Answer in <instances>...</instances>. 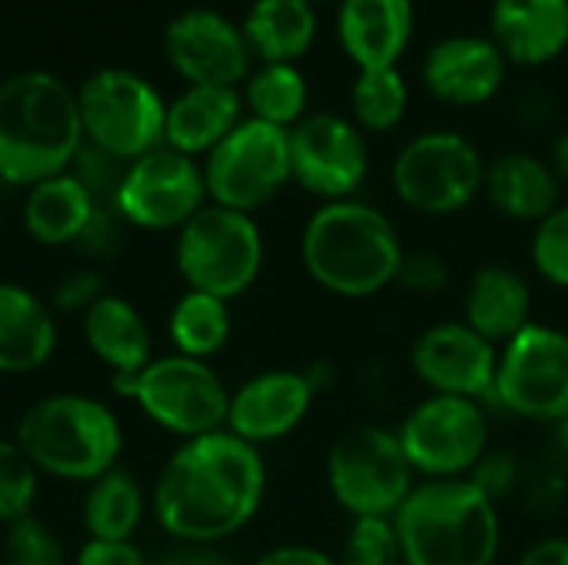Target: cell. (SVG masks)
<instances>
[{"label":"cell","instance_id":"16","mask_svg":"<svg viewBox=\"0 0 568 565\" xmlns=\"http://www.w3.org/2000/svg\"><path fill=\"white\" fill-rule=\"evenodd\" d=\"M499 346L483 340L463 320L433 323L409 343L413 376L436 396H463L493 403Z\"/></svg>","mask_w":568,"mask_h":565},{"label":"cell","instance_id":"27","mask_svg":"<svg viewBox=\"0 0 568 565\" xmlns=\"http://www.w3.org/2000/svg\"><path fill=\"white\" fill-rule=\"evenodd\" d=\"M97 206L100 203L90 196V190L67 170L27 190L23 226L43 246H67L83 236Z\"/></svg>","mask_w":568,"mask_h":565},{"label":"cell","instance_id":"28","mask_svg":"<svg viewBox=\"0 0 568 565\" xmlns=\"http://www.w3.org/2000/svg\"><path fill=\"white\" fill-rule=\"evenodd\" d=\"M243 37L263 63H293L316 37V10L310 0H253Z\"/></svg>","mask_w":568,"mask_h":565},{"label":"cell","instance_id":"37","mask_svg":"<svg viewBox=\"0 0 568 565\" xmlns=\"http://www.w3.org/2000/svg\"><path fill=\"white\" fill-rule=\"evenodd\" d=\"M449 283H453V266L446 263V256L433 250H406L399 273H396V286L416 296H436L449 290Z\"/></svg>","mask_w":568,"mask_h":565},{"label":"cell","instance_id":"15","mask_svg":"<svg viewBox=\"0 0 568 565\" xmlns=\"http://www.w3.org/2000/svg\"><path fill=\"white\" fill-rule=\"evenodd\" d=\"M293 180L323 203L349 200L369 173V147L363 130L343 113H306L290 127Z\"/></svg>","mask_w":568,"mask_h":565},{"label":"cell","instance_id":"12","mask_svg":"<svg viewBox=\"0 0 568 565\" xmlns=\"http://www.w3.org/2000/svg\"><path fill=\"white\" fill-rule=\"evenodd\" d=\"M83 140L113 153L123 163L163 147L166 103L130 70H97L77 90Z\"/></svg>","mask_w":568,"mask_h":565},{"label":"cell","instance_id":"9","mask_svg":"<svg viewBox=\"0 0 568 565\" xmlns=\"http://www.w3.org/2000/svg\"><path fill=\"white\" fill-rule=\"evenodd\" d=\"M263 233L250 213L206 203L176 233V270L190 290L236 300L263 270Z\"/></svg>","mask_w":568,"mask_h":565},{"label":"cell","instance_id":"43","mask_svg":"<svg viewBox=\"0 0 568 565\" xmlns=\"http://www.w3.org/2000/svg\"><path fill=\"white\" fill-rule=\"evenodd\" d=\"M516 565H568V536L536 539Z\"/></svg>","mask_w":568,"mask_h":565},{"label":"cell","instance_id":"3","mask_svg":"<svg viewBox=\"0 0 568 565\" xmlns=\"http://www.w3.org/2000/svg\"><path fill=\"white\" fill-rule=\"evenodd\" d=\"M83 147L77 93L47 70L0 83V180L33 186L67 173Z\"/></svg>","mask_w":568,"mask_h":565},{"label":"cell","instance_id":"22","mask_svg":"<svg viewBox=\"0 0 568 565\" xmlns=\"http://www.w3.org/2000/svg\"><path fill=\"white\" fill-rule=\"evenodd\" d=\"M336 33L359 70L396 67L413 37V0H339Z\"/></svg>","mask_w":568,"mask_h":565},{"label":"cell","instance_id":"30","mask_svg":"<svg viewBox=\"0 0 568 565\" xmlns=\"http://www.w3.org/2000/svg\"><path fill=\"white\" fill-rule=\"evenodd\" d=\"M143 516V493L133 473L110 470L90 483L83 500V526L90 539H130Z\"/></svg>","mask_w":568,"mask_h":565},{"label":"cell","instance_id":"11","mask_svg":"<svg viewBox=\"0 0 568 565\" xmlns=\"http://www.w3.org/2000/svg\"><path fill=\"white\" fill-rule=\"evenodd\" d=\"M493 406L526 423L559 426L568 416V333L529 323L499 346Z\"/></svg>","mask_w":568,"mask_h":565},{"label":"cell","instance_id":"41","mask_svg":"<svg viewBox=\"0 0 568 565\" xmlns=\"http://www.w3.org/2000/svg\"><path fill=\"white\" fill-rule=\"evenodd\" d=\"M116 210L113 206H97V213H93V220L87 223V230H83V236L77 240L87 253H93V256H110L113 250H116V240H120V233H116Z\"/></svg>","mask_w":568,"mask_h":565},{"label":"cell","instance_id":"42","mask_svg":"<svg viewBox=\"0 0 568 565\" xmlns=\"http://www.w3.org/2000/svg\"><path fill=\"white\" fill-rule=\"evenodd\" d=\"M250 565H339L333 556H326L323 549L316 546H300V543H290V546H276L270 553H263L256 563Z\"/></svg>","mask_w":568,"mask_h":565},{"label":"cell","instance_id":"32","mask_svg":"<svg viewBox=\"0 0 568 565\" xmlns=\"http://www.w3.org/2000/svg\"><path fill=\"white\" fill-rule=\"evenodd\" d=\"M349 107H353V123L359 130H393L403 123L409 110V83L399 73V67H373L359 70L353 87H349Z\"/></svg>","mask_w":568,"mask_h":565},{"label":"cell","instance_id":"45","mask_svg":"<svg viewBox=\"0 0 568 565\" xmlns=\"http://www.w3.org/2000/svg\"><path fill=\"white\" fill-rule=\"evenodd\" d=\"M549 167H552V173L559 176V183H562V186H568V130H562V133L552 140Z\"/></svg>","mask_w":568,"mask_h":565},{"label":"cell","instance_id":"1","mask_svg":"<svg viewBox=\"0 0 568 565\" xmlns=\"http://www.w3.org/2000/svg\"><path fill=\"white\" fill-rule=\"evenodd\" d=\"M266 500V463L230 430L183 440L153 486V513L183 546H216L250 526Z\"/></svg>","mask_w":568,"mask_h":565},{"label":"cell","instance_id":"6","mask_svg":"<svg viewBox=\"0 0 568 565\" xmlns=\"http://www.w3.org/2000/svg\"><path fill=\"white\" fill-rule=\"evenodd\" d=\"M416 483L396 430L363 423L326 453V486L349 519H393Z\"/></svg>","mask_w":568,"mask_h":565},{"label":"cell","instance_id":"14","mask_svg":"<svg viewBox=\"0 0 568 565\" xmlns=\"http://www.w3.org/2000/svg\"><path fill=\"white\" fill-rule=\"evenodd\" d=\"M203 167L170 147L133 160L113 196V210L140 230H183L206 206Z\"/></svg>","mask_w":568,"mask_h":565},{"label":"cell","instance_id":"47","mask_svg":"<svg viewBox=\"0 0 568 565\" xmlns=\"http://www.w3.org/2000/svg\"><path fill=\"white\" fill-rule=\"evenodd\" d=\"M310 3H316V0H310Z\"/></svg>","mask_w":568,"mask_h":565},{"label":"cell","instance_id":"4","mask_svg":"<svg viewBox=\"0 0 568 565\" xmlns=\"http://www.w3.org/2000/svg\"><path fill=\"white\" fill-rule=\"evenodd\" d=\"M403 565H496L499 506L473 480H423L393 516Z\"/></svg>","mask_w":568,"mask_h":565},{"label":"cell","instance_id":"31","mask_svg":"<svg viewBox=\"0 0 568 565\" xmlns=\"http://www.w3.org/2000/svg\"><path fill=\"white\" fill-rule=\"evenodd\" d=\"M306 77L296 70V63H263L246 77L243 103L250 107V117L290 130L306 117Z\"/></svg>","mask_w":568,"mask_h":565},{"label":"cell","instance_id":"21","mask_svg":"<svg viewBox=\"0 0 568 565\" xmlns=\"http://www.w3.org/2000/svg\"><path fill=\"white\" fill-rule=\"evenodd\" d=\"M463 323L493 346H506L532 323V290L526 276L503 263L479 266L466 283Z\"/></svg>","mask_w":568,"mask_h":565},{"label":"cell","instance_id":"46","mask_svg":"<svg viewBox=\"0 0 568 565\" xmlns=\"http://www.w3.org/2000/svg\"><path fill=\"white\" fill-rule=\"evenodd\" d=\"M556 446H559V453H562V460L568 463V416L556 426Z\"/></svg>","mask_w":568,"mask_h":565},{"label":"cell","instance_id":"40","mask_svg":"<svg viewBox=\"0 0 568 565\" xmlns=\"http://www.w3.org/2000/svg\"><path fill=\"white\" fill-rule=\"evenodd\" d=\"M77 565H146V559L130 539H87Z\"/></svg>","mask_w":568,"mask_h":565},{"label":"cell","instance_id":"26","mask_svg":"<svg viewBox=\"0 0 568 565\" xmlns=\"http://www.w3.org/2000/svg\"><path fill=\"white\" fill-rule=\"evenodd\" d=\"M83 340L113 376H136L153 360L150 326L123 296L106 293L83 313Z\"/></svg>","mask_w":568,"mask_h":565},{"label":"cell","instance_id":"10","mask_svg":"<svg viewBox=\"0 0 568 565\" xmlns=\"http://www.w3.org/2000/svg\"><path fill=\"white\" fill-rule=\"evenodd\" d=\"M396 436L419 480H469L489 456V406L429 393L406 413Z\"/></svg>","mask_w":568,"mask_h":565},{"label":"cell","instance_id":"17","mask_svg":"<svg viewBox=\"0 0 568 565\" xmlns=\"http://www.w3.org/2000/svg\"><path fill=\"white\" fill-rule=\"evenodd\" d=\"M163 50L173 70L190 87H236L250 77V43L220 10H183L163 33Z\"/></svg>","mask_w":568,"mask_h":565},{"label":"cell","instance_id":"25","mask_svg":"<svg viewBox=\"0 0 568 565\" xmlns=\"http://www.w3.org/2000/svg\"><path fill=\"white\" fill-rule=\"evenodd\" d=\"M57 350L50 306L27 286L0 283V373H33Z\"/></svg>","mask_w":568,"mask_h":565},{"label":"cell","instance_id":"20","mask_svg":"<svg viewBox=\"0 0 568 565\" xmlns=\"http://www.w3.org/2000/svg\"><path fill=\"white\" fill-rule=\"evenodd\" d=\"M483 193L513 223H539L562 203V183L552 173L549 160L526 153V150H506L486 163V183Z\"/></svg>","mask_w":568,"mask_h":565},{"label":"cell","instance_id":"36","mask_svg":"<svg viewBox=\"0 0 568 565\" xmlns=\"http://www.w3.org/2000/svg\"><path fill=\"white\" fill-rule=\"evenodd\" d=\"M3 556H7V565H67L60 539L33 516L7 526Z\"/></svg>","mask_w":568,"mask_h":565},{"label":"cell","instance_id":"38","mask_svg":"<svg viewBox=\"0 0 568 565\" xmlns=\"http://www.w3.org/2000/svg\"><path fill=\"white\" fill-rule=\"evenodd\" d=\"M100 296H106L103 290V276L97 270H73L67 280H60V286L53 290V306L60 313H87Z\"/></svg>","mask_w":568,"mask_h":565},{"label":"cell","instance_id":"13","mask_svg":"<svg viewBox=\"0 0 568 565\" xmlns=\"http://www.w3.org/2000/svg\"><path fill=\"white\" fill-rule=\"evenodd\" d=\"M203 176L210 203L253 216L293 180L290 130L243 117L236 130L206 153Z\"/></svg>","mask_w":568,"mask_h":565},{"label":"cell","instance_id":"7","mask_svg":"<svg viewBox=\"0 0 568 565\" xmlns=\"http://www.w3.org/2000/svg\"><path fill=\"white\" fill-rule=\"evenodd\" d=\"M116 393L133 396L136 406L166 433L196 440L226 430L230 390L220 373L180 353L150 360L136 376H113Z\"/></svg>","mask_w":568,"mask_h":565},{"label":"cell","instance_id":"35","mask_svg":"<svg viewBox=\"0 0 568 565\" xmlns=\"http://www.w3.org/2000/svg\"><path fill=\"white\" fill-rule=\"evenodd\" d=\"M339 565H403V546L393 519H353L343 536Z\"/></svg>","mask_w":568,"mask_h":565},{"label":"cell","instance_id":"8","mask_svg":"<svg viewBox=\"0 0 568 565\" xmlns=\"http://www.w3.org/2000/svg\"><path fill=\"white\" fill-rule=\"evenodd\" d=\"M393 193L419 216L466 210L486 183V157L459 130H426L403 143L389 170Z\"/></svg>","mask_w":568,"mask_h":565},{"label":"cell","instance_id":"33","mask_svg":"<svg viewBox=\"0 0 568 565\" xmlns=\"http://www.w3.org/2000/svg\"><path fill=\"white\" fill-rule=\"evenodd\" d=\"M37 466L17 446V440H0V523L13 526L30 516L37 500Z\"/></svg>","mask_w":568,"mask_h":565},{"label":"cell","instance_id":"39","mask_svg":"<svg viewBox=\"0 0 568 565\" xmlns=\"http://www.w3.org/2000/svg\"><path fill=\"white\" fill-rule=\"evenodd\" d=\"M516 476H519V466L513 463L509 453H489V456L473 470L469 480H473L493 503H499V500L516 486Z\"/></svg>","mask_w":568,"mask_h":565},{"label":"cell","instance_id":"23","mask_svg":"<svg viewBox=\"0 0 568 565\" xmlns=\"http://www.w3.org/2000/svg\"><path fill=\"white\" fill-rule=\"evenodd\" d=\"M493 40L516 63H546L568 43V0H493Z\"/></svg>","mask_w":568,"mask_h":565},{"label":"cell","instance_id":"29","mask_svg":"<svg viewBox=\"0 0 568 565\" xmlns=\"http://www.w3.org/2000/svg\"><path fill=\"white\" fill-rule=\"evenodd\" d=\"M166 330L180 356L210 363L233 336V313L226 300L200 290H186L173 303Z\"/></svg>","mask_w":568,"mask_h":565},{"label":"cell","instance_id":"5","mask_svg":"<svg viewBox=\"0 0 568 565\" xmlns=\"http://www.w3.org/2000/svg\"><path fill=\"white\" fill-rule=\"evenodd\" d=\"M13 440L40 473L70 483H93L116 470L123 450V430L113 410L83 393L37 400L20 416Z\"/></svg>","mask_w":568,"mask_h":565},{"label":"cell","instance_id":"44","mask_svg":"<svg viewBox=\"0 0 568 565\" xmlns=\"http://www.w3.org/2000/svg\"><path fill=\"white\" fill-rule=\"evenodd\" d=\"M160 565H233V559L223 556L216 546H183L170 553Z\"/></svg>","mask_w":568,"mask_h":565},{"label":"cell","instance_id":"2","mask_svg":"<svg viewBox=\"0 0 568 565\" xmlns=\"http://www.w3.org/2000/svg\"><path fill=\"white\" fill-rule=\"evenodd\" d=\"M406 256L393 220L356 196L313 210L300 236V260L310 280L339 300H369L396 283Z\"/></svg>","mask_w":568,"mask_h":565},{"label":"cell","instance_id":"19","mask_svg":"<svg viewBox=\"0 0 568 565\" xmlns=\"http://www.w3.org/2000/svg\"><path fill=\"white\" fill-rule=\"evenodd\" d=\"M506 53L493 37L453 33L436 40L423 60L426 90L453 107H479L506 83Z\"/></svg>","mask_w":568,"mask_h":565},{"label":"cell","instance_id":"24","mask_svg":"<svg viewBox=\"0 0 568 565\" xmlns=\"http://www.w3.org/2000/svg\"><path fill=\"white\" fill-rule=\"evenodd\" d=\"M243 120V93L236 87H190L166 107L163 147L196 157L210 153Z\"/></svg>","mask_w":568,"mask_h":565},{"label":"cell","instance_id":"18","mask_svg":"<svg viewBox=\"0 0 568 565\" xmlns=\"http://www.w3.org/2000/svg\"><path fill=\"white\" fill-rule=\"evenodd\" d=\"M316 396L320 393L303 370L256 373L236 393H230L226 430L260 450L296 433V426L310 416Z\"/></svg>","mask_w":568,"mask_h":565},{"label":"cell","instance_id":"34","mask_svg":"<svg viewBox=\"0 0 568 565\" xmlns=\"http://www.w3.org/2000/svg\"><path fill=\"white\" fill-rule=\"evenodd\" d=\"M529 263L549 286L568 290V203H559L532 226Z\"/></svg>","mask_w":568,"mask_h":565}]
</instances>
